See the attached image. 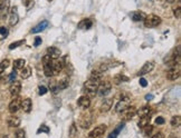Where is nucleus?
Instances as JSON below:
<instances>
[{"mask_svg":"<svg viewBox=\"0 0 181 138\" xmlns=\"http://www.w3.org/2000/svg\"><path fill=\"white\" fill-rule=\"evenodd\" d=\"M101 82V79H94V78H91L86 80V82L84 84V91L86 92V96H94L97 91V88H98V85Z\"/></svg>","mask_w":181,"mask_h":138,"instance_id":"f257e3e1","label":"nucleus"},{"mask_svg":"<svg viewBox=\"0 0 181 138\" xmlns=\"http://www.w3.org/2000/svg\"><path fill=\"white\" fill-rule=\"evenodd\" d=\"M51 64H53V59L46 55V56L43 57V66H44V74L45 76L51 78V77L54 76L53 72V67H51Z\"/></svg>","mask_w":181,"mask_h":138,"instance_id":"f03ea898","label":"nucleus"},{"mask_svg":"<svg viewBox=\"0 0 181 138\" xmlns=\"http://www.w3.org/2000/svg\"><path fill=\"white\" fill-rule=\"evenodd\" d=\"M160 23H161V18L159 16L154 15V13L146 16V18H144V26L148 27V28L157 27V26H159Z\"/></svg>","mask_w":181,"mask_h":138,"instance_id":"7ed1b4c3","label":"nucleus"},{"mask_svg":"<svg viewBox=\"0 0 181 138\" xmlns=\"http://www.w3.org/2000/svg\"><path fill=\"white\" fill-rule=\"evenodd\" d=\"M121 114H122V119L124 120V121H128V120H131L136 115V108H135L134 106H131V107L129 106V107L123 110Z\"/></svg>","mask_w":181,"mask_h":138,"instance_id":"20e7f679","label":"nucleus"},{"mask_svg":"<svg viewBox=\"0 0 181 138\" xmlns=\"http://www.w3.org/2000/svg\"><path fill=\"white\" fill-rule=\"evenodd\" d=\"M111 84L109 81H104V82H99L98 85V88H97V92H98L99 96H106L107 94H110L111 92Z\"/></svg>","mask_w":181,"mask_h":138,"instance_id":"39448f33","label":"nucleus"},{"mask_svg":"<svg viewBox=\"0 0 181 138\" xmlns=\"http://www.w3.org/2000/svg\"><path fill=\"white\" fill-rule=\"evenodd\" d=\"M9 91H10V95L13 96V97H18V95L20 94V91H21L20 81L15 80V81L11 82L10 87H9Z\"/></svg>","mask_w":181,"mask_h":138,"instance_id":"423d86ee","label":"nucleus"},{"mask_svg":"<svg viewBox=\"0 0 181 138\" xmlns=\"http://www.w3.org/2000/svg\"><path fill=\"white\" fill-rule=\"evenodd\" d=\"M180 77V68L176 66H172L167 72V78L169 80H177Z\"/></svg>","mask_w":181,"mask_h":138,"instance_id":"0eeeda50","label":"nucleus"},{"mask_svg":"<svg viewBox=\"0 0 181 138\" xmlns=\"http://www.w3.org/2000/svg\"><path fill=\"white\" fill-rule=\"evenodd\" d=\"M129 106H130V98H122L115 106V111L116 113H122L123 110L126 109Z\"/></svg>","mask_w":181,"mask_h":138,"instance_id":"6e6552de","label":"nucleus"},{"mask_svg":"<svg viewBox=\"0 0 181 138\" xmlns=\"http://www.w3.org/2000/svg\"><path fill=\"white\" fill-rule=\"evenodd\" d=\"M19 21V15H18V8L13 7L10 10V16H9V25L16 26Z\"/></svg>","mask_w":181,"mask_h":138,"instance_id":"1a4fd4ad","label":"nucleus"},{"mask_svg":"<svg viewBox=\"0 0 181 138\" xmlns=\"http://www.w3.org/2000/svg\"><path fill=\"white\" fill-rule=\"evenodd\" d=\"M79 125H81L82 128H84V129H87L89 126L92 125V117H91V114H84V115H82V117L79 119Z\"/></svg>","mask_w":181,"mask_h":138,"instance_id":"9d476101","label":"nucleus"},{"mask_svg":"<svg viewBox=\"0 0 181 138\" xmlns=\"http://www.w3.org/2000/svg\"><path fill=\"white\" fill-rule=\"evenodd\" d=\"M19 108H20V99L18 97H13V99L11 100L9 106H8V109L11 114H15L19 110Z\"/></svg>","mask_w":181,"mask_h":138,"instance_id":"9b49d317","label":"nucleus"},{"mask_svg":"<svg viewBox=\"0 0 181 138\" xmlns=\"http://www.w3.org/2000/svg\"><path fill=\"white\" fill-rule=\"evenodd\" d=\"M51 67H53V72L54 75H58L59 72L63 71V68H64V65H63V60L61 59H54L53 64H51Z\"/></svg>","mask_w":181,"mask_h":138,"instance_id":"f8f14e48","label":"nucleus"},{"mask_svg":"<svg viewBox=\"0 0 181 138\" xmlns=\"http://www.w3.org/2000/svg\"><path fill=\"white\" fill-rule=\"evenodd\" d=\"M154 68V62H146V64L143 65L142 68L139 71V76H144V75L149 74L150 71H152V69Z\"/></svg>","mask_w":181,"mask_h":138,"instance_id":"ddd939ff","label":"nucleus"},{"mask_svg":"<svg viewBox=\"0 0 181 138\" xmlns=\"http://www.w3.org/2000/svg\"><path fill=\"white\" fill-rule=\"evenodd\" d=\"M105 131H106V126L105 125H98L93 129L91 133H89L88 137L89 138H93V137H96V136H101V135H104Z\"/></svg>","mask_w":181,"mask_h":138,"instance_id":"4468645a","label":"nucleus"},{"mask_svg":"<svg viewBox=\"0 0 181 138\" xmlns=\"http://www.w3.org/2000/svg\"><path fill=\"white\" fill-rule=\"evenodd\" d=\"M77 104L83 109H87L89 107V105H91V98L88 96H81L78 98V100H77Z\"/></svg>","mask_w":181,"mask_h":138,"instance_id":"2eb2a0df","label":"nucleus"},{"mask_svg":"<svg viewBox=\"0 0 181 138\" xmlns=\"http://www.w3.org/2000/svg\"><path fill=\"white\" fill-rule=\"evenodd\" d=\"M20 107L25 113H30L31 107H33V102L30 98H25L20 101Z\"/></svg>","mask_w":181,"mask_h":138,"instance_id":"dca6fc26","label":"nucleus"},{"mask_svg":"<svg viewBox=\"0 0 181 138\" xmlns=\"http://www.w3.org/2000/svg\"><path fill=\"white\" fill-rule=\"evenodd\" d=\"M46 52L51 59H58L61 57V50L56 47H48L46 49Z\"/></svg>","mask_w":181,"mask_h":138,"instance_id":"f3484780","label":"nucleus"},{"mask_svg":"<svg viewBox=\"0 0 181 138\" xmlns=\"http://www.w3.org/2000/svg\"><path fill=\"white\" fill-rule=\"evenodd\" d=\"M49 26V22L47 20H43L41 22H39L38 25L36 26V27H34L33 29H31V32L33 33H39L41 32V31H44L45 29L47 28Z\"/></svg>","mask_w":181,"mask_h":138,"instance_id":"a211bd4d","label":"nucleus"},{"mask_svg":"<svg viewBox=\"0 0 181 138\" xmlns=\"http://www.w3.org/2000/svg\"><path fill=\"white\" fill-rule=\"evenodd\" d=\"M112 106H113L112 98H105L102 102V106H101V111H102V113H107V111L112 108Z\"/></svg>","mask_w":181,"mask_h":138,"instance_id":"6ab92c4d","label":"nucleus"},{"mask_svg":"<svg viewBox=\"0 0 181 138\" xmlns=\"http://www.w3.org/2000/svg\"><path fill=\"white\" fill-rule=\"evenodd\" d=\"M146 16V13L142 12V11H133V12H131L130 17L133 21H142L144 20Z\"/></svg>","mask_w":181,"mask_h":138,"instance_id":"aec40b11","label":"nucleus"},{"mask_svg":"<svg viewBox=\"0 0 181 138\" xmlns=\"http://www.w3.org/2000/svg\"><path fill=\"white\" fill-rule=\"evenodd\" d=\"M7 123L10 127H18V126L20 125L21 120L20 118L17 117V116H10V117L7 119Z\"/></svg>","mask_w":181,"mask_h":138,"instance_id":"412c9836","label":"nucleus"},{"mask_svg":"<svg viewBox=\"0 0 181 138\" xmlns=\"http://www.w3.org/2000/svg\"><path fill=\"white\" fill-rule=\"evenodd\" d=\"M93 26V22L91 19L86 18L84 20H82L81 22L78 23V29H85V30H88L91 27Z\"/></svg>","mask_w":181,"mask_h":138,"instance_id":"4be33fe9","label":"nucleus"},{"mask_svg":"<svg viewBox=\"0 0 181 138\" xmlns=\"http://www.w3.org/2000/svg\"><path fill=\"white\" fill-rule=\"evenodd\" d=\"M151 121V116L150 115H146V116H142L140 117V120H139V127L143 128L146 127V125H149Z\"/></svg>","mask_w":181,"mask_h":138,"instance_id":"5701e85b","label":"nucleus"},{"mask_svg":"<svg viewBox=\"0 0 181 138\" xmlns=\"http://www.w3.org/2000/svg\"><path fill=\"white\" fill-rule=\"evenodd\" d=\"M31 76V68L30 67H24L20 69V77L23 79H27Z\"/></svg>","mask_w":181,"mask_h":138,"instance_id":"b1692460","label":"nucleus"},{"mask_svg":"<svg viewBox=\"0 0 181 138\" xmlns=\"http://www.w3.org/2000/svg\"><path fill=\"white\" fill-rule=\"evenodd\" d=\"M150 110H151L150 106H143V107H141L139 110H136V114L139 115V117H142V116L149 115V114H150Z\"/></svg>","mask_w":181,"mask_h":138,"instance_id":"393cba45","label":"nucleus"},{"mask_svg":"<svg viewBox=\"0 0 181 138\" xmlns=\"http://www.w3.org/2000/svg\"><path fill=\"white\" fill-rule=\"evenodd\" d=\"M113 81H114V84L119 85V84H121V82H123V81H129V77L124 76V75L119 74V75H116V76H114Z\"/></svg>","mask_w":181,"mask_h":138,"instance_id":"a878e982","label":"nucleus"},{"mask_svg":"<svg viewBox=\"0 0 181 138\" xmlns=\"http://www.w3.org/2000/svg\"><path fill=\"white\" fill-rule=\"evenodd\" d=\"M25 65H26V60L25 59H21V58H19V59H16L15 62H13V69H19L20 70L21 68H24L25 67Z\"/></svg>","mask_w":181,"mask_h":138,"instance_id":"bb28decb","label":"nucleus"},{"mask_svg":"<svg viewBox=\"0 0 181 138\" xmlns=\"http://www.w3.org/2000/svg\"><path fill=\"white\" fill-rule=\"evenodd\" d=\"M68 85H69L68 79H67V78H63V79H61L57 82V88H58V90L66 89V88L68 87Z\"/></svg>","mask_w":181,"mask_h":138,"instance_id":"cd10ccee","label":"nucleus"},{"mask_svg":"<svg viewBox=\"0 0 181 138\" xmlns=\"http://www.w3.org/2000/svg\"><path fill=\"white\" fill-rule=\"evenodd\" d=\"M78 135V131H77V126L75 123H73L69 127V137L71 138H76Z\"/></svg>","mask_w":181,"mask_h":138,"instance_id":"c85d7f7f","label":"nucleus"},{"mask_svg":"<svg viewBox=\"0 0 181 138\" xmlns=\"http://www.w3.org/2000/svg\"><path fill=\"white\" fill-rule=\"evenodd\" d=\"M170 125L172 126V127H179V126L181 125V117H180V116L176 115V116H173V117L171 118Z\"/></svg>","mask_w":181,"mask_h":138,"instance_id":"c756f323","label":"nucleus"},{"mask_svg":"<svg viewBox=\"0 0 181 138\" xmlns=\"http://www.w3.org/2000/svg\"><path fill=\"white\" fill-rule=\"evenodd\" d=\"M123 127H124V124H123V123L120 124V125H119V127H117L115 131H113L112 133L109 135V137H107V138H117V136H119V133L121 131V129H123Z\"/></svg>","mask_w":181,"mask_h":138,"instance_id":"7c9ffc66","label":"nucleus"},{"mask_svg":"<svg viewBox=\"0 0 181 138\" xmlns=\"http://www.w3.org/2000/svg\"><path fill=\"white\" fill-rule=\"evenodd\" d=\"M8 9H9V0H5L3 7H1V9H0V11H1V16H3V17H5V16L8 13Z\"/></svg>","mask_w":181,"mask_h":138,"instance_id":"2f4dec72","label":"nucleus"},{"mask_svg":"<svg viewBox=\"0 0 181 138\" xmlns=\"http://www.w3.org/2000/svg\"><path fill=\"white\" fill-rule=\"evenodd\" d=\"M142 129H143V134H144V135L150 136L151 133H152V131H153V126L149 124V125H146V127H143Z\"/></svg>","mask_w":181,"mask_h":138,"instance_id":"473e14b6","label":"nucleus"},{"mask_svg":"<svg viewBox=\"0 0 181 138\" xmlns=\"http://www.w3.org/2000/svg\"><path fill=\"white\" fill-rule=\"evenodd\" d=\"M25 42V40H18V41H15V42H13V44H10V46H9V49L10 50H13V49L15 48H18L19 46H21V45Z\"/></svg>","mask_w":181,"mask_h":138,"instance_id":"72a5a7b5","label":"nucleus"},{"mask_svg":"<svg viewBox=\"0 0 181 138\" xmlns=\"http://www.w3.org/2000/svg\"><path fill=\"white\" fill-rule=\"evenodd\" d=\"M49 88H51V90L53 92H56L58 91V88H57V84L55 80H51V81H49Z\"/></svg>","mask_w":181,"mask_h":138,"instance_id":"f704fd0d","label":"nucleus"},{"mask_svg":"<svg viewBox=\"0 0 181 138\" xmlns=\"http://www.w3.org/2000/svg\"><path fill=\"white\" fill-rule=\"evenodd\" d=\"M40 133H45V134H48L49 133V128L47 127L46 125H41L40 127H39V129L37 131V134H40Z\"/></svg>","mask_w":181,"mask_h":138,"instance_id":"c9c22d12","label":"nucleus"},{"mask_svg":"<svg viewBox=\"0 0 181 138\" xmlns=\"http://www.w3.org/2000/svg\"><path fill=\"white\" fill-rule=\"evenodd\" d=\"M16 138H26V134L24 129H19V131L16 133Z\"/></svg>","mask_w":181,"mask_h":138,"instance_id":"e433bc0d","label":"nucleus"},{"mask_svg":"<svg viewBox=\"0 0 181 138\" xmlns=\"http://www.w3.org/2000/svg\"><path fill=\"white\" fill-rule=\"evenodd\" d=\"M16 77H17V71H16V69H13V71H11V74L9 75V81H10V82L15 81Z\"/></svg>","mask_w":181,"mask_h":138,"instance_id":"4c0bfd02","label":"nucleus"},{"mask_svg":"<svg viewBox=\"0 0 181 138\" xmlns=\"http://www.w3.org/2000/svg\"><path fill=\"white\" fill-rule=\"evenodd\" d=\"M173 15H174V17H176L177 19H180L181 18V8L180 7H178L177 9H174V10H173Z\"/></svg>","mask_w":181,"mask_h":138,"instance_id":"58836bf2","label":"nucleus"},{"mask_svg":"<svg viewBox=\"0 0 181 138\" xmlns=\"http://www.w3.org/2000/svg\"><path fill=\"white\" fill-rule=\"evenodd\" d=\"M47 91H48V89H47L45 86H39L38 87V94L40 95H45V94H47Z\"/></svg>","mask_w":181,"mask_h":138,"instance_id":"ea45409f","label":"nucleus"},{"mask_svg":"<svg viewBox=\"0 0 181 138\" xmlns=\"http://www.w3.org/2000/svg\"><path fill=\"white\" fill-rule=\"evenodd\" d=\"M0 35L3 37L8 36V29L6 27H0Z\"/></svg>","mask_w":181,"mask_h":138,"instance_id":"a19ab883","label":"nucleus"},{"mask_svg":"<svg viewBox=\"0 0 181 138\" xmlns=\"http://www.w3.org/2000/svg\"><path fill=\"white\" fill-rule=\"evenodd\" d=\"M164 121H166V120H164V118L161 117V116H159V117L156 118V124H157V125H163Z\"/></svg>","mask_w":181,"mask_h":138,"instance_id":"79ce46f5","label":"nucleus"},{"mask_svg":"<svg viewBox=\"0 0 181 138\" xmlns=\"http://www.w3.org/2000/svg\"><path fill=\"white\" fill-rule=\"evenodd\" d=\"M9 65H10V62H9V60H8V59H5V60H3V62H1V64H0V66L3 67V68H8V67H9Z\"/></svg>","mask_w":181,"mask_h":138,"instance_id":"37998d69","label":"nucleus"},{"mask_svg":"<svg viewBox=\"0 0 181 138\" xmlns=\"http://www.w3.org/2000/svg\"><path fill=\"white\" fill-rule=\"evenodd\" d=\"M41 42H43V40H41L40 37H36V38H35V42H34V46L38 47L39 45H41Z\"/></svg>","mask_w":181,"mask_h":138,"instance_id":"c03bdc74","label":"nucleus"},{"mask_svg":"<svg viewBox=\"0 0 181 138\" xmlns=\"http://www.w3.org/2000/svg\"><path fill=\"white\" fill-rule=\"evenodd\" d=\"M151 138H164V134L162 133V131H158V133L154 134Z\"/></svg>","mask_w":181,"mask_h":138,"instance_id":"a18cd8bd","label":"nucleus"},{"mask_svg":"<svg viewBox=\"0 0 181 138\" xmlns=\"http://www.w3.org/2000/svg\"><path fill=\"white\" fill-rule=\"evenodd\" d=\"M139 82H140V85L142 87H146V86H148V81H146V79H144V78H140Z\"/></svg>","mask_w":181,"mask_h":138,"instance_id":"49530a36","label":"nucleus"},{"mask_svg":"<svg viewBox=\"0 0 181 138\" xmlns=\"http://www.w3.org/2000/svg\"><path fill=\"white\" fill-rule=\"evenodd\" d=\"M153 99V95L152 94H149V95H146V101H150V100Z\"/></svg>","mask_w":181,"mask_h":138,"instance_id":"de8ad7c7","label":"nucleus"},{"mask_svg":"<svg viewBox=\"0 0 181 138\" xmlns=\"http://www.w3.org/2000/svg\"><path fill=\"white\" fill-rule=\"evenodd\" d=\"M21 1H23V5L27 6V5H28V3H29V2H30L31 0H21Z\"/></svg>","mask_w":181,"mask_h":138,"instance_id":"09e8293b","label":"nucleus"},{"mask_svg":"<svg viewBox=\"0 0 181 138\" xmlns=\"http://www.w3.org/2000/svg\"><path fill=\"white\" fill-rule=\"evenodd\" d=\"M3 2H5V0H0V9H1V7H3Z\"/></svg>","mask_w":181,"mask_h":138,"instance_id":"8fccbe9b","label":"nucleus"},{"mask_svg":"<svg viewBox=\"0 0 181 138\" xmlns=\"http://www.w3.org/2000/svg\"><path fill=\"white\" fill-rule=\"evenodd\" d=\"M166 1H167V2H169V3H173L176 0H166Z\"/></svg>","mask_w":181,"mask_h":138,"instance_id":"3c124183","label":"nucleus"},{"mask_svg":"<svg viewBox=\"0 0 181 138\" xmlns=\"http://www.w3.org/2000/svg\"><path fill=\"white\" fill-rule=\"evenodd\" d=\"M93 138H103V135H101V136H96V137H93Z\"/></svg>","mask_w":181,"mask_h":138,"instance_id":"603ef678","label":"nucleus"},{"mask_svg":"<svg viewBox=\"0 0 181 138\" xmlns=\"http://www.w3.org/2000/svg\"><path fill=\"white\" fill-rule=\"evenodd\" d=\"M3 138H9V136H8V135H5V136H3Z\"/></svg>","mask_w":181,"mask_h":138,"instance_id":"864d4df0","label":"nucleus"}]
</instances>
